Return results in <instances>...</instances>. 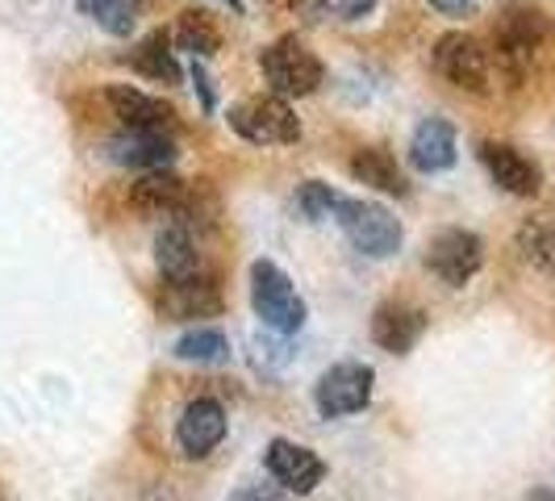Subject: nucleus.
Returning a JSON list of instances; mask_svg holds the SVG:
<instances>
[{"mask_svg":"<svg viewBox=\"0 0 555 501\" xmlns=\"http://www.w3.org/2000/svg\"><path fill=\"white\" fill-rule=\"evenodd\" d=\"M259 72H263L268 88L276 97H284V101L288 97H313L322 88V80H326L322 59L313 55L297 34H284L272 47H263L259 51Z\"/></svg>","mask_w":555,"mask_h":501,"instance_id":"f257e3e1","label":"nucleus"},{"mask_svg":"<svg viewBox=\"0 0 555 501\" xmlns=\"http://www.w3.org/2000/svg\"><path fill=\"white\" fill-rule=\"evenodd\" d=\"M250 306L259 313V322L276 334H297L306 326V301L272 259L250 264Z\"/></svg>","mask_w":555,"mask_h":501,"instance_id":"f03ea898","label":"nucleus"},{"mask_svg":"<svg viewBox=\"0 0 555 501\" xmlns=\"http://www.w3.org/2000/svg\"><path fill=\"white\" fill-rule=\"evenodd\" d=\"M334 222L347 234V243L360 251V255H372V259H389L401 251V222L392 218L385 205L376 201H356V196H343L338 209H334Z\"/></svg>","mask_w":555,"mask_h":501,"instance_id":"7ed1b4c3","label":"nucleus"},{"mask_svg":"<svg viewBox=\"0 0 555 501\" xmlns=\"http://www.w3.org/2000/svg\"><path fill=\"white\" fill-rule=\"evenodd\" d=\"M225 121H230V130L238 139L255 142V146H293V142L301 139L297 113L276 92L272 97H250L243 105H234V110L225 113Z\"/></svg>","mask_w":555,"mask_h":501,"instance_id":"20e7f679","label":"nucleus"},{"mask_svg":"<svg viewBox=\"0 0 555 501\" xmlns=\"http://www.w3.org/2000/svg\"><path fill=\"white\" fill-rule=\"evenodd\" d=\"M547 34L552 29H547V17L539 9H530V4L509 9L498 26V63L514 80L527 76L543 55V47H547Z\"/></svg>","mask_w":555,"mask_h":501,"instance_id":"39448f33","label":"nucleus"},{"mask_svg":"<svg viewBox=\"0 0 555 501\" xmlns=\"http://www.w3.org/2000/svg\"><path fill=\"white\" fill-rule=\"evenodd\" d=\"M372 385H376V372L360 360H343L322 372L313 401H318V414L322 418H347L367 410L372 401Z\"/></svg>","mask_w":555,"mask_h":501,"instance_id":"423d86ee","label":"nucleus"},{"mask_svg":"<svg viewBox=\"0 0 555 501\" xmlns=\"http://www.w3.org/2000/svg\"><path fill=\"white\" fill-rule=\"evenodd\" d=\"M435 72L443 76L447 84H455V88H464V92H489V80H493V72H489V51L476 42L473 34H460V29H451L443 34L439 42H435Z\"/></svg>","mask_w":555,"mask_h":501,"instance_id":"0eeeda50","label":"nucleus"},{"mask_svg":"<svg viewBox=\"0 0 555 501\" xmlns=\"http://www.w3.org/2000/svg\"><path fill=\"white\" fill-rule=\"evenodd\" d=\"M426 268L443 280V284H451V288H464L485 268V243H480V234L464 230V226L439 230L430 239V247H426Z\"/></svg>","mask_w":555,"mask_h":501,"instance_id":"6e6552de","label":"nucleus"},{"mask_svg":"<svg viewBox=\"0 0 555 501\" xmlns=\"http://www.w3.org/2000/svg\"><path fill=\"white\" fill-rule=\"evenodd\" d=\"M130 201L139 209H146V214H167V218H176V222L184 226L201 214V189H193L189 180H180L171 167L146 171L139 184L130 189Z\"/></svg>","mask_w":555,"mask_h":501,"instance_id":"1a4fd4ad","label":"nucleus"},{"mask_svg":"<svg viewBox=\"0 0 555 501\" xmlns=\"http://www.w3.org/2000/svg\"><path fill=\"white\" fill-rule=\"evenodd\" d=\"M159 313L167 322H193L222 313V288L218 280L193 272V277H164L159 284Z\"/></svg>","mask_w":555,"mask_h":501,"instance_id":"9d476101","label":"nucleus"},{"mask_svg":"<svg viewBox=\"0 0 555 501\" xmlns=\"http://www.w3.org/2000/svg\"><path fill=\"white\" fill-rule=\"evenodd\" d=\"M480 164L489 167L493 184L505 189V193L539 196V189H543L539 164H534L530 155H522L518 146H509V142H480Z\"/></svg>","mask_w":555,"mask_h":501,"instance_id":"9b49d317","label":"nucleus"},{"mask_svg":"<svg viewBox=\"0 0 555 501\" xmlns=\"http://www.w3.org/2000/svg\"><path fill=\"white\" fill-rule=\"evenodd\" d=\"M225 439V410L214 397H196L176 422V444L189 460H205Z\"/></svg>","mask_w":555,"mask_h":501,"instance_id":"f8f14e48","label":"nucleus"},{"mask_svg":"<svg viewBox=\"0 0 555 501\" xmlns=\"http://www.w3.org/2000/svg\"><path fill=\"white\" fill-rule=\"evenodd\" d=\"M109 110L113 117L126 126V130H159V134H176V110L142 92V88H130V84H113L109 92Z\"/></svg>","mask_w":555,"mask_h":501,"instance_id":"ddd939ff","label":"nucleus"},{"mask_svg":"<svg viewBox=\"0 0 555 501\" xmlns=\"http://www.w3.org/2000/svg\"><path fill=\"white\" fill-rule=\"evenodd\" d=\"M268 473L276 476V485H284L288 493H313L318 485H322V476H326V464L301 444H288V439H272L268 444Z\"/></svg>","mask_w":555,"mask_h":501,"instance_id":"4468645a","label":"nucleus"},{"mask_svg":"<svg viewBox=\"0 0 555 501\" xmlns=\"http://www.w3.org/2000/svg\"><path fill=\"white\" fill-rule=\"evenodd\" d=\"M109 159L117 167H134V171H164L176 164V139L159 130H126L109 139Z\"/></svg>","mask_w":555,"mask_h":501,"instance_id":"2eb2a0df","label":"nucleus"},{"mask_svg":"<svg viewBox=\"0 0 555 501\" xmlns=\"http://www.w3.org/2000/svg\"><path fill=\"white\" fill-rule=\"evenodd\" d=\"M422 334H426V313H422L417 306L385 301V306L372 313V338H376V347H385L389 356L414 351Z\"/></svg>","mask_w":555,"mask_h":501,"instance_id":"dca6fc26","label":"nucleus"},{"mask_svg":"<svg viewBox=\"0 0 555 501\" xmlns=\"http://www.w3.org/2000/svg\"><path fill=\"white\" fill-rule=\"evenodd\" d=\"M410 164L426 176L455 167V126L447 117H422L410 139Z\"/></svg>","mask_w":555,"mask_h":501,"instance_id":"f3484780","label":"nucleus"},{"mask_svg":"<svg viewBox=\"0 0 555 501\" xmlns=\"http://www.w3.org/2000/svg\"><path fill=\"white\" fill-rule=\"evenodd\" d=\"M351 176L360 184H372V189H380V193L389 196H410V180H405L401 164L392 159L385 146H360L351 155Z\"/></svg>","mask_w":555,"mask_h":501,"instance_id":"a211bd4d","label":"nucleus"},{"mask_svg":"<svg viewBox=\"0 0 555 501\" xmlns=\"http://www.w3.org/2000/svg\"><path fill=\"white\" fill-rule=\"evenodd\" d=\"M155 264L164 277H193L201 272V251L184 222H171L155 234Z\"/></svg>","mask_w":555,"mask_h":501,"instance_id":"6ab92c4d","label":"nucleus"},{"mask_svg":"<svg viewBox=\"0 0 555 501\" xmlns=\"http://www.w3.org/2000/svg\"><path fill=\"white\" fill-rule=\"evenodd\" d=\"M130 67L155 84H180V63L171 55V38H167L164 29L146 34L139 47L130 51Z\"/></svg>","mask_w":555,"mask_h":501,"instance_id":"aec40b11","label":"nucleus"},{"mask_svg":"<svg viewBox=\"0 0 555 501\" xmlns=\"http://www.w3.org/2000/svg\"><path fill=\"white\" fill-rule=\"evenodd\" d=\"M171 42H176L180 51H189L193 59H209V55H218L222 34H218V26H214V22H209L201 9H189V13H180Z\"/></svg>","mask_w":555,"mask_h":501,"instance_id":"412c9836","label":"nucleus"},{"mask_svg":"<svg viewBox=\"0 0 555 501\" xmlns=\"http://www.w3.org/2000/svg\"><path fill=\"white\" fill-rule=\"evenodd\" d=\"M76 4L83 17H92L113 38H130L139 26V0H76Z\"/></svg>","mask_w":555,"mask_h":501,"instance_id":"4be33fe9","label":"nucleus"},{"mask_svg":"<svg viewBox=\"0 0 555 501\" xmlns=\"http://www.w3.org/2000/svg\"><path fill=\"white\" fill-rule=\"evenodd\" d=\"M171 356L189 363H222V360H230V343H225V334L218 331V326H196V331L176 338Z\"/></svg>","mask_w":555,"mask_h":501,"instance_id":"5701e85b","label":"nucleus"},{"mask_svg":"<svg viewBox=\"0 0 555 501\" xmlns=\"http://www.w3.org/2000/svg\"><path fill=\"white\" fill-rule=\"evenodd\" d=\"M518 251H522V259H527L530 268L555 272V226L539 222V218L522 222V230H518Z\"/></svg>","mask_w":555,"mask_h":501,"instance_id":"b1692460","label":"nucleus"},{"mask_svg":"<svg viewBox=\"0 0 555 501\" xmlns=\"http://www.w3.org/2000/svg\"><path fill=\"white\" fill-rule=\"evenodd\" d=\"M338 201H343V196L334 193L331 184H322V180H306V184L297 189V196H293V209H297L306 222H322V218H334Z\"/></svg>","mask_w":555,"mask_h":501,"instance_id":"393cba45","label":"nucleus"},{"mask_svg":"<svg viewBox=\"0 0 555 501\" xmlns=\"http://www.w3.org/2000/svg\"><path fill=\"white\" fill-rule=\"evenodd\" d=\"M293 13H301L306 22H322V17H338V0H288Z\"/></svg>","mask_w":555,"mask_h":501,"instance_id":"a878e982","label":"nucleus"},{"mask_svg":"<svg viewBox=\"0 0 555 501\" xmlns=\"http://www.w3.org/2000/svg\"><path fill=\"white\" fill-rule=\"evenodd\" d=\"M193 84H196V92H201V105H205V113L218 110V97H214V80L205 76V67H201V63H193Z\"/></svg>","mask_w":555,"mask_h":501,"instance_id":"bb28decb","label":"nucleus"},{"mask_svg":"<svg viewBox=\"0 0 555 501\" xmlns=\"http://www.w3.org/2000/svg\"><path fill=\"white\" fill-rule=\"evenodd\" d=\"M376 9V0H338V17L343 22H360L363 13H372Z\"/></svg>","mask_w":555,"mask_h":501,"instance_id":"cd10ccee","label":"nucleus"},{"mask_svg":"<svg viewBox=\"0 0 555 501\" xmlns=\"http://www.w3.org/2000/svg\"><path fill=\"white\" fill-rule=\"evenodd\" d=\"M430 4L447 17H473L476 13V0H430Z\"/></svg>","mask_w":555,"mask_h":501,"instance_id":"c85d7f7f","label":"nucleus"},{"mask_svg":"<svg viewBox=\"0 0 555 501\" xmlns=\"http://www.w3.org/2000/svg\"><path fill=\"white\" fill-rule=\"evenodd\" d=\"M230 501H284L276 489H268V485H247V489H238Z\"/></svg>","mask_w":555,"mask_h":501,"instance_id":"c756f323","label":"nucleus"},{"mask_svg":"<svg viewBox=\"0 0 555 501\" xmlns=\"http://www.w3.org/2000/svg\"><path fill=\"white\" fill-rule=\"evenodd\" d=\"M522 501H555V493H552V489H530Z\"/></svg>","mask_w":555,"mask_h":501,"instance_id":"7c9ffc66","label":"nucleus"},{"mask_svg":"<svg viewBox=\"0 0 555 501\" xmlns=\"http://www.w3.org/2000/svg\"><path fill=\"white\" fill-rule=\"evenodd\" d=\"M225 9H234V13H238V17H243V0H222Z\"/></svg>","mask_w":555,"mask_h":501,"instance_id":"2f4dec72","label":"nucleus"}]
</instances>
